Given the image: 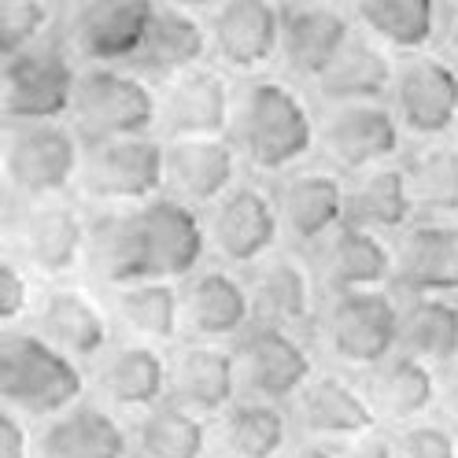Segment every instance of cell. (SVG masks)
Returning a JSON list of instances; mask_svg holds the SVG:
<instances>
[{"label":"cell","mask_w":458,"mask_h":458,"mask_svg":"<svg viewBox=\"0 0 458 458\" xmlns=\"http://www.w3.org/2000/svg\"><path fill=\"white\" fill-rule=\"evenodd\" d=\"M447 4H458V0H447Z\"/></svg>","instance_id":"obj_51"},{"label":"cell","mask_w":458,"mask_h":458,"mask_svg":"<svg viewBox=\"0 0 458 458\" xmlns=\"http://www.w3.org/2000/svg\"><path fill=\"white\" fill-rule=\"evenodd\" d=\"M284 241L300 251L322 244L340 222H348V182L329 166H296L270 185Z\"/></svg>","instance_id":"obj_14"},{"label":"cell","mask_w":458,"mask_h":458,"mask_svg":"<svg viewBox=\"0 0 458 458\" xmlns=\"http://www.w3.org/2000/svg\"><path fill=\"white\" fill-rule=\"evenodd\" d=\"M392 251V281L407 296H458V218H414Z\"/></svg>","instance_id":"obj_20"},{"label":"cell","mask_w":458,"mask_h":458,"mask_svg":"<svg viewBox=\"0 0 458 458\" xmlns=\"http://www.w3.org/2000/svg\"><path fill=\"white\" fill-rule=\"evenodd\" d=\"M81 362L64 355L38 329H4L0 336V399L22 418H55L81 403Z\"/></svg>","instance_id":"obj_2"},{"label":"cell","mask_w":458,"mask_h":458,"mask_svg":"<svg viewBox=\"0 0 458 458\" xmlns=\"http://www.w3.org/2000/svg\"><path fill=\"white\" fill-rule=\"evenodd\" d=\"M454 140H458V130H454Z\"/></svg>","instance_id":"obj_52"},{"label":"cell","mask_w":458,"mask_h":458,"mask_svg":"<svg viewBox=\"0 0 458 458\" xmlns=\"http://www.w3.org/2000/svg\"><path fill=\"white\" fill-rule=\"evenodd\" d=\"M237 374H241V395L267 399V403H289L296 399L310 377L314 359L303 348V340L293 329L251 322L237 336Z\"/></svg>","instance_id":"obj_12"},{"label":"cell","mask_w":458,"mask_h":458,"mask_svg":"<svg viewBox=\"0 0 458 458\" xmlns=\"http://www.w3.org/2000/svg\"><path fill=\"white\" fill-rule=\"evenodd\" d=\"M244 281H248V293H251L255 322L300 329L314 318V293H318L322 284L314 277L307 255L270 251L267 259L248 267Z\"/></svg>","instance_id":"obj_22"},{"label":"cell","mask_w":458,"mask_h":458,"mask_svg":"<svg viewBox=\"0 0 458 458\" xmlns=\"http://www.w3.org/2000/svg\"><path fill=\"white\" fill-rule=\"evenodd\" d=\"M418 218H458V140H418L399 156Z\"/></svg>","instance_id":"obj_35"},{"label":"cell","mask_w":458,"mask_h":458,"mask_svg":"<svg viewBox=\"0 0 458 458\" xmlns=\"http://www.w3.org/2000/svg\"><path fill=\"white\" fill-rule=\"evenodd\" d=\"M399 318L403 303L388 289L329 293L322 307V340L344 366L374 369L399 352Z\"/></svg>","instance_id":"obj_7"},{"label":"cell","mask_w":458,"mask_h":458,"mask_svg":"<svg viewBox=\"0 0 458 458\" xmlns=\"http://www.w3.org/2000/svg\"><path fill=\"white\" fill-rule=\"evenodd\" d=\"M444 55H447V60L458 67V15L451 19V26L444 30Z\"/></svg>","instance_id":"obj_47"},{"label":"cell","mask_w":458,"mask_h":458,"mask_svg":"<svg viewBox=\"0 0 458 458\" xmlns=\"http://www.w3.org/2000/svg\"><path fill=\"white\" fill-rule=\"evenodd\" d=\"M366 395L377 418L388 421H418L433 403H440V374L407 352H395L374 369H366Z\"/></svg>","instance_id":"obj_32"},{"label":"cell","mask_w":458,"mask_h":458,"mask_svg":"<svg viewBox=\"0 0 458 458\" xmlns=\"http://www.w3.org/2000/svg\"><path fill=\"white\" fill-rule=\"evenodd\" d=\"M52 0H0V48L4 55L48 38Z\"/></svg>","instance_id":"obj_40"},{"label":"cell","mask_w":458,"mask_h":458,"mask_svg":"<svg viewBox=\"0 0 458 458\" xmlns=\"http://www.w3.org/2000/svg\"><path fill=\"white\" fill-rule=\"evenodd\" d=\"M52 4H74V0H52Z\"/></svg>","instance_id":"obj_49"},{"label":"cell","mask_w":458,"mask_h":458,"mask_svg":"<svg viewBox=\"0 0 458 458\" xmlns=\"http://www.w3.org/2000/svg\"><path fill=\"white\" fill-rule=\"evenodd\" d=\"M208 55H211V34L196 19V12L159 4L145 41H140V48L133 52V60L126 67L159 89V85L174 81L178 74L199 67Z\"/></svg>","instance_id":"obj_25"},{"label":"cell","mask_w":458,"mask_h":458,"mask_svg":"<svg viewBox=\"0 0 458 458\" xmlns=\"http://www.w3.org/2000/svg\"><path fill=\"white\" fill-rule=\"evenodd\" d=\"M296 421L314 440H359L377 428V411L366 388H355L336 374H314L296 395Z\"/></svg>","instance_id":"obj_28"},{"label":"cell","mask_w":458,"mask_h":458,"mask_svg":"<svg viewBox=\"0 0 458 458\" xmlns=\"http://www.w3.org/2000/svg\"><path fill=\"white\" fill-rule=\"evenodd\" d=\"M399 352L437 369L458 362V300L407 296L403 318H399Z\"/></svg>","instance_id":"obj_36"},{"label":"cell","mask_w":458,"mask_h":458,"mask_svg":"<svg viewBox=\"0 0 458 458\" xmlns=\"http://www.w3.org/2000/svg\"><path fill=\"white\" fill-rule=\"evenodd\" d=\"M78 189L100 208H140L166 192V140L156 133L85 145Z\"/></svg>","instance_id":"obj_6"},{"label":"cell","mask_w":458,"mask_h":458,"mask_svg":"<svg viewBox=\"0 0 458 458\" xmlns=\"http://www.w3.org/2000/svg\"><path fill=\"white\" fill-rule=\"evenodd\" d=\"M392 111L414 140L451 137L458 130V67L428 48L399 55Z\"/></svg>","instance_id":"obj_10"},{"label":"cell","mask_w":458,"mask_h":458,"mask_svg":"<svg viewBox=\"0 0 458 458\" xmlns=\"http://www.w3.org/2000/svg\"><path fill=\"white\" fill-rule=\"evenodd\" d=\"M97 388L107 407L145 414L170 399V359H163V352L148 340L114 344L100 355Z\"/></svg>","instance_id":"obj_26"},{"label":"cell","mask_w":458,"mask_h":458,"mask_svg":"<svg viewBox=\"0 0 458 458\" xmlns=\"http://www.w3.org/2000/svg\"><path fill=\"white\" fill-rule=\"evenodd\" d=\"M399 55L374 41L369 34L355 30V38L344 45L333 67L314 81L322 104H355V100H385L392 97Z\"/></svg>","instance_id":"obj_31"},{"label":"cell","mask_w":458,"mask_h":458,"mask_svg":"<svg viewBox=\"0 0 458 458\" xmlns=\"http://www.w3.org/2000/svg\"><path fill=\"white\" fill-rule=\"evenodd\" d=\"M208 34L222 71L259 74L281 52V0H222L208 19Z\"/></svg>","instance_id":"obj_16"},{"label":"cell","mask_w":458,"mask_h":458,"mask_svg":"<svg viewBox=\"0 0 458 458\" xmlns=\"http://www.w3.org/2000/svg\"><path fill=\"white\" fill-rule=\"evenodd\" d=\"M281 4H300V0H281Z\"/></svg>","instance_id":"obj_50"},{"label":"cell","mask_w":458,"mask_h":458,"mask_svg":"<svg viewBox=\"0 0 458 458\" xmlns=\"http://www.w3.org/2000/svg\"><path fill=\"white\" fill-rule=\"evenodd\" d=\"M163 0H74L67 4L64 38L85 64L126 67L145 41Z\"/></svg>","instance_id":"obj_13"},{"label":"cell","mask_w":458,"mask_h":458,"mask_svg":"<svg viewBox=\"0 0 458 458\" xmlns=\"http://www.w3.org/2000/svg\"><path fill=\"white\" fill-rule=\"evenodd\" d=\"M85 140L74 123H4V178L22 199H55L78 185Z\"/></svg>","instance_id":"obj_5"},{"label":"cell","mask_w":458,"mask_h":458,"mask_svg":"<svg viewBox=\"0 0 458 458\" xmlns=\"http://www.w3.org/2000/svg\"><path fill=\"white\" fill-rule=\"evenodd\" d=\"M71 123L85 145L159 130V89L130 67L85 64L71 107Z\"/></svg>","instance_id":"obj_4"},{"label":"cell","mask_w":458,"mask_h":458,"mask_svg":"<svg viewBox=\"0 0 458 458\" xmlns=\"http://www.w3.org/2000/svg\"><path fill=\"white\" fill-rule=\"evenodd\" d=\"M67 38H41L12 55L0 71V111L4 123L71 119L81 67Z\"/></svg>","instance_id":"obj_3"},{"label":"cell","mask_w":458,"mask_h":458,"mask_svg":"<svg viewBox=\"0 0 458 458\" xmlns=\"http://www.w3.org/2000/svg\"><path fill=\"white\" fill-rule=\"evenodd\" d=\"M140 458H208V425L196 411L163 399L137 421Z\"/></svg>","instance_id":"obj_39"},{"label":"cell","mask_w":458,"mask_h":458,"mask_svg":"<svg viewBox=\"0 0 458 458\" xmlns=\"http://www.w3.org/2000/svg\"><path fill=\"white\" fill-rule=\"evenodd\" d=\"M114 318H119L137 340L170 344L185 333L182 314V284L178 281H137L114 289Z\"/></svg>","instance_id":"obj_37"},{"label":"cell","mask_w":458,"mask_h":458,"mask_svg":"<svg viewBox=\"0 0 458 458\" xmlns=\"http://www.w3.org/2000/svg\"><path fill=\"white\" fill-rule=\"evenodd\" d=\"M211 251L225 267H255L277 251L284 229L274 204V192L259 182H237L218 204L204 211Z\"/></svg>","instance_id":"obj_11"},{"label":"cell","mask_w":458,"mask_h":458,"mask_svg":"<svg viewBox=\"0 0 458 458\" xmlns=\"http://www.w3.org/2000/svg\"><path fill=\"white\" fill-rule=\"evenodd\" d=\"M89 274L111 289L137 281H152V259L145 225L137 208H100L89 218V251H85Z\"/></svg>","instance_id":"obj_27"},{"label":"cell","mask_w":458,"mask_h":458,"mask_svg":"<svg viewBox=\"0 0 458 458\" xmlns=\"http://www.w3.org/2000/svg\"><path fill=\"white\" fill-rule=\"evenodd\" d=\"M182 314L192 340H237L255 322L248 281L229 267H199L182 281Z\"/></svg>","instance_id":"obj_21"},{"label":"cell","mask_w":458,"mask_h":458,"mask_svg":"<svg viewBox=\"0 0 458 458\" xmlns=\"http://www.w3.org/2000/svg\"><path fill=\"white\" fill-rule=\"evenodd\" d=\"M170 399L199 418L225 414L241 399V374L233 348L192 340L170 359Z\"/></svg>","instance_id":"obj_24"},{"label":"cell","mask_w":458,"mask_h":458,"mask_svg":"<svg viewBox=\"0 0 458 458\" xmlns=\"http://www.w3.org/2000/svg\"><path fill=\"white\" fill-rule=\"evenodd\" d=\"M352 38H355L352 15L336 4H329V0L281 4V52H277V60L300 81H318Z\"/></svg>","instance_id":"obj_17"},{"label":"cell","mask_w":458,"mask_h":458,"mask_svg":"<svg viewBox=\"0 0 458 458\" xmlns=\"http://www.w3.org/2000/svg\"><path fill=\"white\" fill-rule=\"evenodd\" d=\"M395 458H458V440L447 425L437 421H407L392 437Z\"/></svg>","instance_id":"obj_41"},{"label":"cell","mask_w":458,"mask_h":458,"mask_svg":"<svg viewBox=\"0 0 458 458\" xmlns=\"http://www.w3.org/2000/svg\"><path fill=\"white\" fill-rule=\"evenodd\" d=\"M126 428L107 407L81 403L48 418L34 444V458H126Z\"/></svg>","instance_id":"obj_30"},{"label":"cell","mask_w":458,"mask_h":458,"mask_svg":"<svg viewBox=\"0 0 458 458\" xmlns=\"http://www.w3.org/2000/svg\"><path fill=\"white\" fill-rule=\"evenodd\" d=\"M303 255L326 293L385 289L395 277V251L385 233H374L355 222H340L322 244H314Z\"/></svg>","instance_id":"obj_18"},{"label":"cell","mask_w":458,"mask_h":458,"mask_svg":"<svg viewBox=\"0 0 458 458\" xmlns=\"http://www.w3.org/2000/svg\"><path fill=\"white\" fill-rule=\"evenodd\" d=\"M34 329L78 362H93L111 348L107 314L81 289H48L34 310Z\"/></svg>","instance_id":"obj_29"},{"label":"cell","mask_w":458,"mask_h":458,"mask_svg":"<svg viewBox=\"0 0 458 458\" xmlns=\"http://www.w3.org/2000/svg\"><path fill=\"white\" fill-rule=\"evenodd\" d=\"M218 440L229 458H277L289 447V418L281 403L241 395L225 414H218Z\"/></svg>","instance_id":"obj_38"},{"label":"cell","mask_w":458,"mask_h":458,"mask_svg":"<svg viewBox=\"0 0 458 458\" xmlns=\"http://www.w3.org/2000/svg\"><path fill=\"white\" fill-rule=\"evenodd\" d=\"M229 140L255 174H284L318 148V123L296 85L251 74L237 89Z\"/></svg>","instance_id":"obj_1"},{"label":"cell","mask_w":458,"mask_h":458,"mask_svg":"<svg viewBox=\"0 0 458 458\" xmlns=\"http://www.w3.org/2000/svg\"><path fill=\"white\" fill-rule=\"evenodd\" d=\"M241 152L229 137L166 140V192L208 211L241 182Z\"/></svg>","instance_id":"obj_23"},{"label":"cell","mask_w":458,"mask_h":458,"mask_svg":"<svg viewBox=\"0 0 458 458\" xmlns=\"http://www.w3.org/2000/svg\"><path fill=\"white\" fill-rule=\"evenodd\" d=\"M440 407H444L447 421L458 428V362L440 369Z\"/></svg>","instance_id":"obj_44"},{"label":"cell","mask_w":458,"mask_h":458,"mask_svg":"<svg viewBox=\"0 0 458 458\" xmlns=\"http://www.w3.org/2000/svg\"><path fill=\"white\" fill-rule=\"evenodd\" d=\"M34 303V284H30V270H26L15 255L0 259V322L4 329H12Z\"/></svg>","instance_id":"obj_42"},{"label":"cell","mask_w":458,"mask_h":458,"mask_svg":"<svg viewBox=\"0 0 458 458\" xmlns=\"http://www.w3.org/2000/svg\"><path fill=\"white\" fill-rule=\"evenodd\" d=\"M277 458H340L336 451H329L326 444L318 440H303V444H293V447H284Z\"/></svg>","instance_id":"obj_46"},{"label":"cell","mask_w":458,"mask_h":458,"mask_svg":"<svg viewBox=\"0 0 458 458\" xmlns=\"http://www.w3.org/2000/svg\"><path fill=\"white\" fill-rule=\"evenodd\" d=\"M137 211L148 241L152 281H185L189 274L204 267L211 241H208V222L199 215V208L185 204L174 192H159Z\"/></svg>","instance_id":"obj_19"},{"label":"cell","mask_w":458,"mask_h":458,"mask_svg":"<svg viewBox=\"0 0 458 458\" xmlns=\"http://www.w3.org/2000/svg\"><path fill=\"white\" fill-rule=\"evenodd\" d=\"M340 458H395V447L388 437H377V433H369V437H359L348 451H344Z\"/></svg>","instance_id":"obj_45"},{"label":"cell","mask_w":458,"mask_h":458,"mask_svg":"<svg viewBox=\"0 0 458 458\" xmlns=\"http://www.w3.org/2000/svg\"><path fill=\"white\" fill-rule=\"evenodd\" d=\"M0 458H30V433L26 418L12 407L0 411Z\"/></svg>","instance_id":"obj_43"},{"label":"cell","mask_w":458,"mask_h":458,"mask_svg":"<svg viewBox=\"0 0 458 458\" xmlns=\"http://www.w3.org/2000/svg\"><path fill=\"white\" fill-rule=\"evenodd\" d=\"M418 218L411 182L399 163H385L374 170L352 174L348 182V222L366 225L374 233H403Z\"/></svg>","instance_id":"obj_33"},{"label":"cell","mask_w":458,"mask_h":458,"mask_svg":"<svg viewBox=\"0 0 458 458\" xmlns=\"http://www.w3.org/2000/svg\"><path fill=\"white\" fill-rule=\"evenodd\" d=\"M163 4H174V8H185V12H215L222 0H163Z\"/></svg>","instance_id":"obj_48"},{"label":"cell","mask_w":458,"mask_h":458,"mask_svg":"<svg viewBox=\"0 0 458 458\" xmlns=\"http://www.w3.org/2000/svg\"><path fill=\"white\" fill-rule=\"evenodd\" d=\"M237 89L222 67L199 64L174 81L159 85V137L192 140V137H229L233 126Z\"/></svg>","instance_id":"obj_15"},{"label":"cell","mask_w":458,"mask_h":458,"mask_svg":"<svg viewBox=\"0 0 458 458\" xmlns=\"http://www.w3.org/2000/svg\"><path fill=\"white\" fill-rule=\"evenodd\" d=\"M12 255L34 274L64 277L85 263L89 251V218L64 196L22 199L8 218Z\"/></svg>","instance_id":"obj_8"},{"label":"cell","mask_w":458,"mask_h":458,"mask_svg":"<svg viewBox=\"0 0 458 458\" xmlns=\"http://www.w3.org/2000/svg\"><path fill=\"white\" fill-rule=\"evenodd\" d=\"M355 26L395 55L425 52L440 38V0H355Z\"/></svg>","instance_id":"obj_34"},{"label":"cell","mask_w":458,"mask_h":458,"mask_svg":"<svg viewBox=\"0 0 458 458\" xmlns=\"http://www.w3.org/2000/svg\"><path fill=\"white\" fill-rule=\"evenodd\" d=\"M403 123L395 119L388 100L326 104L318 123V148L340 174H362L403 156Z\"/></svg>","instance_id":"obj_9"}]
</instances>
